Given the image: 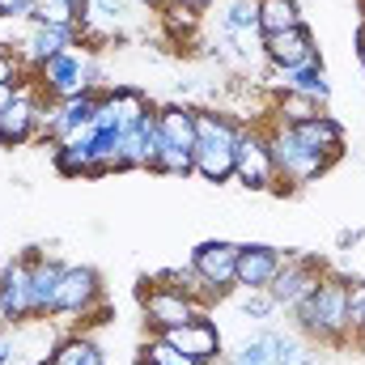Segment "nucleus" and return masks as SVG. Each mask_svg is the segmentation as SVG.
<instances>
[{
	"label": "nucleus",
	"instance_id": "f257e3e1",
	"mask_svg": "<svg viewBox=\"0 0 365 365\" xmlns=\"http://www.w3.org/2000/svg\"><path fill=\"white\" fill-rule=\"evenodd\" d=\"M349 276L344 272H327L319 280V289L293 306L297 331L319 340V344H344L349 340Z\"/></svg>",
	"mask_w": 365,
	"mask_h": 365
},
{
	"label": "nucleus",
	"instance_id": "f03ea898",
	"mask_svg": "<svg viewBox=\"0 0 365 365\" xmlns=\"http://www.w3.org/2000/svg\"><path fill=\"white\" fill-rule=\"evenodd\" d=\"M264 136H268V149H272V166H276V191H297L306 182H319L331 170V158L306 149L289 123H259Z\"/></svg>",
	"mask_w": 365,
	"mask_h": 365
},
{
	"label": "nucleus",
	"instance_id": "7ed1b4c3",
	"mask_svg": "<svg viewBox=\"0 0 365 365\" xmlns=\"http://www.w3.org/2000/svg\"><path fill=\"white\" fill-rule=\"evenodd\" d=\"M30 81L38 86L43 98H51V102H64V98H77V93L86 90H98V64H93V51H77V47H68V51H60V56H51L47 64H38L34 73H30Z\"/></svg>",
	"mask_w": 365,
	"mask_h": 365
},
{
	"label": "nucleus",
	"instance_id": "20e7f679",
	"mask_svg": "<svg viewBox=\"0 0 365 365\" xmlns=\"http://www.w3.org/2000/svg\"><path fill=\"white\" fill-rule=\"evenodd\" d=\"M90 314H110V302L102 293V276L90 264H64L51 319H90Z\"/></svg>",
	"mask_w": 365,
	"mask_h": 365
},
{
	"label": "nucleus",
	"instance_id": "39448f33",
	"mask_svg": "<svg viewBox=\"0 0 365 365\" xmlns=\"http://www.w3.org/2000/svg\"><path fill=\"white\" fill-rule=\"evenodd\" d=\"M136 297H140V314H145V323L153 327V336H158V331H170V327H182V323H191V319H200V314H208L195 297H187L182 289L158 280V276H153V280H140Z\"/></svg>",
	"mask_w": 365,
	"mask_h": 365
},
{
	"label": "nucleus",
	"instance_id": "423d86ee",
	"mask_svg": "<svg viewBox=\"0 0 365 365\" xmlns=\"http://www.w3.org/2000/svg\"><path fill=\"white\" fill-rule=\"evenodd\" d=\"M234 179L247 191H276V166H272V149L259 123H247L238 145H234Z\"/></svg>",
	"mask_w": 365,
	"mask_h": 365
},
{
	"label": "nucleus",
	"instance_id": "0eeeda50",
	"mask_svg": "<svg viewBox=\"0 0 365 365\" xmlns=\"http://www.w3.org/2000/svg\"><path fill=\"white\" fill-rule=\"evenodd\" d=\"M323 276H327V264L319 255H284V264H280L276 280L268 284V293H272V302L280 310H293L297 302H306L319 289Z\"/></svg>",
	"mask_w": 365,
	"mask_h": 365
},
{
	"label": "nucleus",
	"instance_id": "6e6552de",
	"mask_svg": "<svg viewBox=\"0 0 365 365\" xmlns=\"http://www.w3.org/2000/svg\"><path fill=\"white\" fill-rule=\"evenodd\" d=\"M34 323V306H30V251L9 259L0 268V336Z\"/></svg>",
	"mask_w": 365,
	"mask_h": 365
},
{
	"label": "nucleus",
	"instance_id": "1a4fd4ad",
	"mask_svg": "<svg viewBox=\"0 0 365 365\" xmlns=\"http://www.w3.org/2000/svg\"><path fill=\"white\" fill-rule=\"evenodd\" d=\"M238 247L242 242H200L195 255H191L195 276L217 293V302L238 289Z\"/></svg>",
	"mask_w": 365,
	"mask_h": 365
},
{
	"label": "nucleus",
	"instance_id": "9d476101",
	"mask_svg": "<svg viewBox=\"0 0 365 365\" xmlns=\"http://www.w3.org/2000/svg\"><path fill=\"white\" fill-rule=\"evenodd\" d=\"M38 110H43V93L34 90V81H21L17 98L0 110V149H21L26 140H34Z\"/></svg>",
	"mask_w": 365,
	"mask_h": 365
},
{
	"label": "nucleus",
	"instance_id": "9b49d317",
	"mask_svg": "<svg viewBox=\"0 0 365 365\" xmlns=\"http://www.w3.org/2000/svg\"><path fill=\"white\" fill-rule=\"evenodd\" d=\"M158 336L170 340L179 353H187L191 361H200V365L221 361V327H217L208 314H200V319H191V323H182V327H170V331H158Z\"/></svg>",
	"mask_w": 365,
	"mask_h": 365
},
{
	"label": "nucleus",
	"instance_id": "f8f14e48",
	"mask_svg": "<svg viewBox=\"0 0 365 365\" xmlns=\"http://www.w3.org/2000/svg\"><path fill=\"white\" fill-rule=\"evenodd\" d=\"M319 60V43L310 34V26H293L280 34H264V64L268 68H302Z\"/></svg>",
	"mask_w": 365,
	"mask_h": 365
},
{
	"label": "nucleus",
	"instance_id": "ddd939ff",
	"mask_svg": "<svg viewBox=\"0 0 365 365\" xmlns=\"http://www.w3.org/2000/svg\"><path fill=\"white\" fill-rule=\"evenodd\" d=\"M284 264V251L264 247V242H247L238 247V289H268Z\"/></svg>",
	"mask_w": 365,
	"mask_h": 365
},
{
	"label": "nucleus",
	"instance_id": "4468645a",
	"mask_svg": "<svg viewBox=\"0 0 365 365\" xmlns=\"http://www.w3.org/2000/svg\"><path fill=\"white\" fill-rule=\"evenodd\" d=\"M68 47H81L77 43V30H51V26H34L30 21V34L21 38V64H26V73H34L38 64H47L51 56H60V51H68Z\"/></svg>",
	"mask_w": 365,
	"mask_h": 365
},
{
	"label": "nucleus",
	"instance_id": "2eb2a0df",
	"mask_svg": "<svg viewBox=\"0 0 365 365\" xmlns=\"http://www.w3.org/2000/svg\"><path fill=\"white\" fill-rule=\"evenodd\" d=\"M293 128V136L306 145V149H314V153H323V158H331V162H340L344 158V123L340 119H331V115H314V119H302V123H289Z\"/></svg>",
	"mask_w": 365,
	"mask_h": 365
},
{
	"label": "nucleus",
	"instance_id": "dca6fc26",
	"mask_svg": "<svg viewBox=\"0 0 365 365\" xmlns=\"http://www.w3.org/2000/svg\"><path fill=\"white\" fill-rule=\"evenodd\" d=\"M60 272L64 264L43 255V251H30V306H34V323L38 319H51V306H56V289H60Z\"/></svg>",
	"mask_w": 365,
	"mask_h": 365
},
{
	"label": "nucleus",
	"instance_id": "f3484780",
	"mask_svg": "<svg viewBox=\"0 0 365 365\" xmlns=\"http://www.w3.org/2000/svg\"><path fill=\"white\" fill-rule=\"evenodd\" d=\"M158 132L170 149H195V110L182 102L158 106Z\"/></svg>",
	"mask_w": 365,
	"mask_h": 365
},
{
	"label": "nucleus",
	"instance_id": "a211bd4d",
	"mask_svg": "<svg viewBox=\"0 0 365 365\" xmlns=\"http://www.w3.org/2000/svg\"><path fill=\"white\" fill-rule=\"evenodd\" d=\"M106 102H110V110H115V123H119V132H128V128H136V123H145L158 106L145 98L140 90H132V86H115V90H106Z\"/></svg>",
	"mask_w": 365,
	"mask_h": 365
},
{
	"label": "nucleus",
	"instance_id": "6ab92c4d",
	"mask_svg": "<svg viewBox=\"0 0 365 365\" xmlns=\"http://www.w3.org/2000/svg\"><path fill=\"white\" fill-rule=\"evenodd\" d=\"M43 365H102V349L93 344L86 331H68V336L56 340L51 357Z\"/></svg>",
	"mask_w": 365,
	"mask_h": 365
},
{
	"label": "nucleus",
	"instance_id": "aec40b11",
	"mask_svg": "<svg viewBox=\"0 0 365 365\" xmlns=\"http://www.w3.org/2000/svg\"><path fill=\"white\" fill-rule=\"evenodd\" d=\"M86 17V0H38L34 4V26H51V30H77Z\"/></svg>",
	"mask_w": 365,
	"mask_h": 365
},
{
	"label": "nucleus",
	"instance_id": "412c9836",
	"mask_svg": "<svg viewBox=\"0 0 365 365\" xmlns=\"http://www.w3.org/2000/svg\"><path fill=\"white\" fill-rule=\"evenodd\" d=\"M195 175L204 182H230L234 179V149H225V145H195Z\"/></svg>",
	"mask_w": 365,
	"mask_h": 365
},
{
	"label": "nucleus",
	"instance_id": "4be33fe9",
	"mask_svg": "<svg viewBox=\"0 0 365 365\" xmlns=\"http://www.w3.org/2000/svg\"><path fill=\"white\" fill-rule=\"evenodd\" d=\"M293 26H306L297 0H259V30L264 34H280V30H293Z\"/></svg>",
	"mask_w": 365,
	"mask_h": 365
},
{
	"label": "nucleus",
	"instance_id": "5701e85b",
	"mask_svg": "<svg viewBox=\"0 0 365 365\" xmlns=\"http://www.w3.org/2000/svg\"><path fill=\"white\" fill-rule=\"evenodd\" d=\"M276 344H280V331H259L242 340V349L230 357V365H276Z\"/></svg>",
	"mask_w": 365,
	"mask_h": 365
},
{
	"label": "nucleus",
	"instance_id": "b1692460",
	"mask_svg": "<svg viewBox=\"0 0 365 365\" xmlns=\"http://www.w3.org/2000/svg\"><path fill=\"white\" fill-rule=\"evenodd\" d=\"M221 30H259V0H221Z\"/></svg>",
	"mask_w": 365,
	"mask_h": 365
},
{
	"label": "nucleus",
	"instance_id": "393cba45",
	"mask_svg": "<svg viewBox=\"0 0 365 365\" xmlns=\"http://www.w3.org/2000/svg\"><path fill=\"white\" fill-rule=\"evenodd\" d=\"M153 170L158 175H170V179H187V175H195V149H162L158 153V162H153Z\"/></svg>",
	"mask_w": 365,
	"mask_h": 365
},
{
	"label": "nucleus",
	"instance_id": "a878e982",
	"mask_svg": "<svg viewBox=\"0 0 365 365\" xmlns=\"http://www.w3.org/2000/svg\"><path fill=\"white\" fill-rule=\"evenodd\" d=\"M140 365H200V361H191L187 353H179L170 340H162V336H153L145 349H140Z\"/></svg>",
	"mask_w": 365,
	"mask_h": 365
},
{
	"label": "nucleus",
	"instance_id": "bb28decb",
	"mask_svg": "<svg viewBox=\"0 0 365 365\" xmlns=\"http://www.w3.org/2000/svg\"><path fill=\"white\" fill-rule=\"evenodd\" d=\"M234 293H238V310L251 314V319H272L276 310H280L268 289H234Z\"/></svg>",
	"mask_w": 365,
	"mask_h": 365
},
{
	"label": "nucleus",
	"instance_id": "cd10ccee",
	"mask_svg": "<svg viewBox=\"0 0 365 365\" xmlns=\"http://www.w3.org/2000/svg\"><path fill=\"white\" fill-rule=\"evenodd\" d=\"M349 340L353 344L365 340V280L349 284Z\"/></svg>",
	"mask_w": 365,
	"mask_h": 365
},
{
	"label": "nucleus",
	"instance_id": "c85d7f7f",
	"mask_svg": "<svg viewBox=\"0 0 365 365\" xmlns=\"http://www.w3.org/2000/svg\"><path fill=\"white\" fill-rule=\"evenodd\" d=\"M21 81H26V64H21V56L9 51V47L0 43V86H21Z\"/></svg>",
	"mask_w": 365,
	"mask_h": 365
},
{
	"label": "nucleus",
	"instance_id": "c756f323",
	"mask_svg": "<svg viewBox=\"0 0 365 365\" xmlns=\"http://www.w3.org/2000/svg\"><path fill=\"white\" fill-rule=\"evenodd\" d=\"M38 0H0V21H17V17H34Z\"/></svg>",
	"mask_w": 365,
	"mask_h": 365
},
{
	"label": "nucleus",
	"instance_id": "7c9ffc66",
	"mask_svg": "<svg viewBox=\"0 0 365 365\" xmlns=\"http://www.w3.org/2000/svg\"><path fill=\"white\" fill-rule=\"evenodd\" d=\"M166 4H179V9H191V13H200V17H204L217 0H166Z\"/></svg>",
	"mask_w": 365,
	"mask_h": 365
},
{
	"label": "nucleus",
	"instance_id": "2f4dec72",
	"mask_svg": "<svg viewBox=\"0 0 365 365\" xmlns=\"http://www.w3.org/2000/svg\"><path fill=\"white\" fill-rule=\"evenodd\" d=\"M17 90H21V86H0V110H4V106L17 98Z\"/></svg>",
	"mask_w": 365,
	"mask_h": 365
},
{
	"label": "nucleus",
	"instance_id": "473e14b6",
	"mask_svg": "<svg viewBox=\"0 0 365 365\" xmlns=\"http://www.w3.org/2000/svg\"><path fill=\"white\" fill-rule=\"evenodd\" d=\"M365 47V21H361V30H357V51Z\"/></svg>",
	"mask_w": 365,
	"mask_h": 365
},
{
	"label": "nucleus",
	"instance_id": "72a5a7b5",
	"mask_svg": "<svg viewBox=\"0 0 365 365\" xmlns=\"http://www.w3.org/2000/svg\"><path fill=\"white\" fill-rule=\"evenodd\" d=\"M140 4H149V9H153V13H158V9H162V4H166V0H140Z\"/></svg>",
	"mask_w": 365,
	"mask_h": 365
},
{
	"label": "nucleus",
	"instance_id": "f704fd0d",
	"mask_svg": "<svg viewBox=\"0 0 365 365\" xmlns=\"http://www.w3.org/2000/svg\"><path fill=\"white\" fill-rule=\"evenodd\" d=\"M357 60H361V73H365V47H361V51H357Z\"/></svg>",
	"mask_w": 365,
	"mask_h": 365
},
{
	"label": "nucleus",
	"instance_id": "c9c22d12",
	"mask_svg": "<svg viewBox=\"0 0 365 365\" xmlns=\"http://www.w3.org/2000/svg\"><path fill=\"white\" fill-rule=\"evenodd\" d=\"M361 344H365V340H361Z\"/></svg>",
	"mask_w": 365,
	"mask_h": 365
}]
</instances>
